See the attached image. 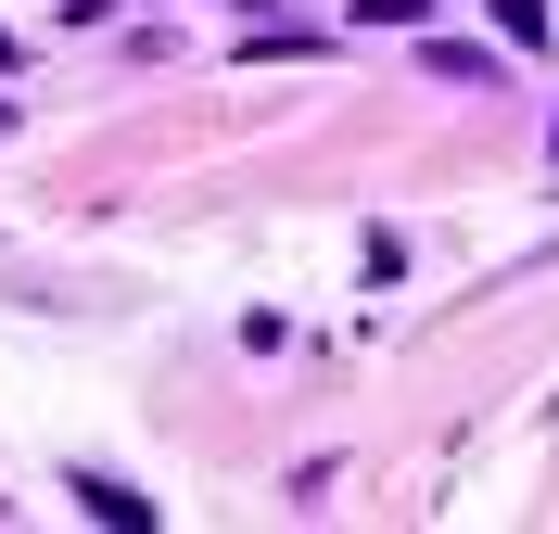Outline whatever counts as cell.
Returning <instances> with one entry per match:
<instances>
[{"label": "cell", "mask_w": 559, "mask_h": 534, "mask_svg": "<svg viewBox=\"0 0 559 534\" xmlns=\"http://www.w3.org/2000/svg\"><path fill=\"white\" fill-rule=\"evenodd\" d=\"M496 26H509V38H547V0H496Z\"/></svg>", "instance_id": "7a4b0ae2"}, {"label": "cell", "mask_w": 559, "mask_h": 534, "mask_svg": "<svg viewBox=\"0 0 559 534\" xmlns=\"http://www.w3.org/2000/svg\"><path fill=\"white\" fill-rule=\"evenodd\" d=\"M76 497H90V522H153V509H140L128 484H103V471H76Z\"/></svg>", "instance_id": "6da1fadb"}]
</instances>
